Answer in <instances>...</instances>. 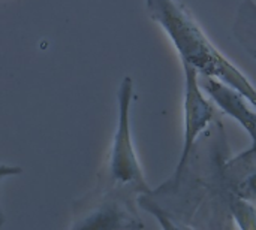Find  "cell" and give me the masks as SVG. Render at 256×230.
<instances>
[{"label":"cell","instance_id":"6da1fadb","mask_svg":"<svg viewBox=\"0 0 256 230\" xmlns=\"http://www.w3.org/2000/svg\"><path fill=\"white\" fill-rule=\"evenodd\" d=\"M148 16L160 25L180 61L240 91L256 109V87L206 34L190 9L178 0H146Z\"/></svg>","mask_w":256,"mask_h":230},{"label":"cell","instance_id":"7a4b0ae2","mask_svg":"<svg viewBox=\"0 0 256 230\" xmlns=\"http://www.w3.org/2000/svg\"><path fill=\"white\" fill-rule=\"evenodd\" d=\"M134 79L124 76L117 91V126L110 147L108 159L98 174V190L120 195L136 201L138 196L152 192L141 168L130 127V111L134 103Z\"/></svg>","mask_w":256,"mask_h":230},{"label":"cell","instance_id":"3957f363","mask_svg":"<svg viewBox=\"0 0 256 230\" xmlns=\"http://www.w3.org/2000/svg\"><path fill=\"white\" fill-rule=\"evenodd\" d=\"M134 199L93 189L74 202L69 229H142Z\"/></svg>","mask_w":256,"mask_h":230},{"label":"cell","instance_id":"277c9868","mask_svg":"<svg viewBox=\"0 0 256 230\" xmlns=\"http://www.w3.org/2000/svg\"><path fill=\"white\" fill-rule=\"evenodd\" d=\"M183 75H184V93H183V144L178 162L174 168L172 175L178 174L189 156L202 136V133L216 121V106L202 91L198 82V72L186 64L182 63Z\"/></svg>","mask_w":256,"mask_h":230},{"label":"cell","instance_id":"5b68a950","mask_svg":"<svg viewBox=\"0 0 256 230\" xmlns=\"http://www.w3.org/2000/svg\"><path fill=\"white\" fill-rule=\"evenodd\" d=\"M198 82L214 106L248 132L252 141L250 147H256V109L252 103L240 91L216 78L198 73Z\"/></svg>","mask_w":256,"mask_h":230},{"label":"cell","instance_id":"8992f818","mask_svg":"<svg viewBox=\"0 0 256 230\" xmlns=\"http://www.w3.org/2000/svg\"><path fill=\"white\" fill-rule=\"evenodd\" d=\"M225 178L234 196L256 204V154L230 156L225 162Z\"/></svg>","mask_w":256,"mask_h":230},{"label":"cell","instance_id":"52a82bcc","mask_svg":"<svg viewBox=\"0 0 256 230\" xmlns=\"http://www.w3.org/2000/svg\"><path fill=\"white\" fill-rule=\"evenodd\" d=\"M232 33L246 52L256 60V0H243L237 7Z\"/></svg>","mask_w":256,"mask_h":230},{"label":"cell","instance_id":"ba28073f","mask_svg":"<svg viewBox=\"0 0 256 230\" xmlns=\"http://www.w3.org/2000/svg\"><path fill=\"white\" fill-rule=\"evenodd\" d=\"M228 213L232 226L243 230H256V204L232 195L230 199Z\"/></svg>","mask_w":256,"mask_h":230},{"label":"cell","instance_id":"9c48e42d","mask_svg":"<svg viewBox=\"0 0 256 230\" xmlns=\"http://www.w3.org/2000/svg\"><path fill=\"white\" fill-rule=\"evenodd\" d=\"M22 168L21 166H9V165H0V177H14V175H21Z\"/></svg>","mask_w":256,"mask_h":230},{"label":"cell","instance_id":"30bf717a","mask_svg":"<svg viewBox=\"0 0 256 230\" xmlns=\"http://www.w3.org/2000/svg\"><path fill=\"white\" fill-rule=\"evenodd\" d=\"M242 154H256V147H249L248 150L242 151Z\"/></svg>","mask_w":256,"mask_h":230},{"label":"cell","instance_id":"8fae6325","mask_svg":"<svg viewBox=\"0 0 256 230\" xmlns=\"http://www.w3.org/2000/svg\"><path fill=\"white\" fill-rule=\"evenodd\" d=\"M0 180H2V177H0ZM3 223H4V214H3V211L0 208V228L3 226Z\"/></svg>","mask_w":256,"mask_h":230}]
</instances>
